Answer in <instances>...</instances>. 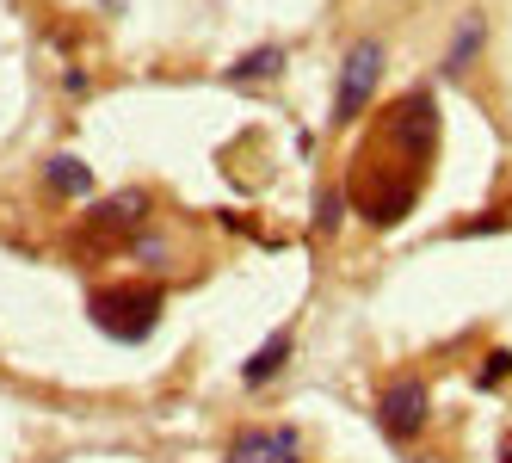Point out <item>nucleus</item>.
<instances>
[{"instance_id": "f257e3e1", "label": "nucleus", "mask_w": 512, "mask_h": 463, "mask_svg": "<svg viewBox=\"0 0 512 463\" xmlns=\"http://www.w3.org/2000/svg\"><path fill=\"white\" fill-rule=\"evenodd\" d=\"M432 155H438V105L420 87L401 105H389L383 124L364 136V149L346 173V210H358L371 229H395L420 204Z\"/></svg>"}, {"instance_id": "f03ea898", "label": "nucleus", "mask_w": 512, "mask_h": 463, "mask_svg": "<svg viewBox=\"0 0 512 463\" xmlns=\"http://www.w3.org/2000/svg\"><path fill=\"white\" fill-rule=\"evenodd\" d=\"M161 309H167L161 284H142V278H130V284H99L93 303H87L93 328L105 340H118V346H142V340H149L161 328Z\"/></svg>"}, {"instance_id": "7ed1b4c3", "label": "nucleus", "mask_w": 512, "mask_h": 463, "mask_svg": "<svg viewBox=\"0 0 512 463\" xmlns=\"http://www.w3.org/2000/svg\"><path fill=\"white\" fill-rule=\"evenodd\" d=\"M383 81V44L377 38H358L346 56H340V81H334V124L346 130L352 118H364V105H371Z\"/></svg>"}, {"instance_id": "20e7f679", "label": "nucleus", "mask_w": 512, "mask_h": 463, "mask_svg": "<svg viewBox=\"0 0 512 463\" xmlns=\"http://www.w3.org/2000/svg\"><path fill=\"white\" fill-rule=\"evenodd\" d=\"M426 420H432V383L426 377H395L383 396H377V426H383V439L395 445H414L426 433Z\"/></svg>"}, {"instance_id": "39448f33", "label": "nucleus", "mask_w": 512, "mask_h": 463, "mask_svg": "<svg viewBox=\"0 0 512 463\" xmlns=\"http://www.w3.org/2000/svg\"><path fill=\"white\" fill-rule=\"evenodd\" d=\"M149 223H155V198L142 192V186H130V192H112L105 204H93L87 235H99V241H130V235H142Z\"/></svg>"}, {"instance_id": "423d86ee", "label": "nucleus", "mask_w": 512, "mask_h": 463, "mask_svg": "<svg viewBox=\"0 0 512 463\" xmlns=\"http://www.w3.org/2000/svg\"><path fill=\"white\" fill-rule=\"evenodd\" d=\"M223 463H303V433L297 426H241Z\"/></svg>"}, {"instance_id": "0eeeda50", "label": "nucleus", "mask_w": 512, "mask_h": 463, "mask_svg": "<svg viewBox=\"0 0 512 463\" xmlns=\"http://www.w3.org/2000/svg\"><path fill=\"white\" fill-rule=\"evenodd\" d=\"M290 359H297V328H278L272 340H260V352L241 365V383L247 389H266L272 377H284L290 371Z\"/></svg>"}, {"instance_id": "6e6552de", "label": "nucleus", "mask_w": 512, "mask_h": 463, "mask_svg": "<svg viewBox=\"0 0 512 463\" xmlns=\"http://www.w3.org/2000/svg\"><path fill=\"white\" fill-rule=\"evenodd\" d=\"M482 44H488V19H482V13H463L457 31H451V44H445V62H438V68H445L451 81L469 75V62L482 56Z\"/></svg>"}, {"instance_id": "1a4fd4ad", "label": "nucleus", "mask_w": 512, "mask_h": 463, "mask_svg": "<svg viewBox=\"0 0 512 463\" xmlns=\"http://www.w3.org/2000/svg\"><path fill=\"white\" fill-rule=\"evenodd\" d=\"M278 68H284V50L278 44H260V50H247L241 62H229V87H260V81H272L278 75Z\"/></svg>"}, {"instance_id": "9d476101", "label": "nucleus", "mask_w": 512, "mask_h": 463, "mask_svg": "<svg viewBox=\"0 0 512 463\" xmlns=\"http://www.w3.org/2000/svg\"><path fill=\"white\" fill-rule=\"evenodd\" d=\"M44 186L62 192V198H81V192H93V167L75 161V155H50L44 161Z\"/></svg>"}, {"instance_id": "9b49d317", "label": "nucleus", "mask_w": 512, "mask_h": 463, "mask_svg": "<svg viewBox=\"0 0 512 463\" xmlns=\"http://www.w3.org/2000/svg\"><path fill=\"white\" fill-rule=\"evenodd\" d=\"M340 217H346V192H321V198H315V229H321V235H334Z\"/></svg>"}, {"instance_id": "f8f14e48", "label": "nucleus", "mask_w": 512, "mask_h": 463, "mask_svg": "<svg viewBox=\"0 0 512 463\" xmlns=\"http://www.w3.org/2000/svg\"><path fill=\"white\" fill-rule=\"evenodd\" d=\"M506 377H512V352H488V365L475 371V383H482V389H494V383H506Z\"/></svg>"}, {"instance_id": "ddd939ff", "label": "nucleus", "mask_w": 512, "mask_h": 463, "mask_svg": "<svg viewBox=\"0 0 512 463\" xmlns=\"http://www.w3.org/2000/svg\"><path fill=\"white\" fill-rule=\"evenodd\" d=\"M500 463H512V445H506V457H500Z\"/></svg>"}]
</instances>
